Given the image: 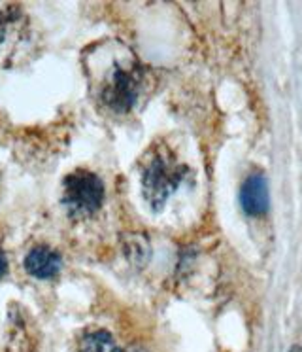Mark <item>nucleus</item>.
Returning <instances> with one entry per match:
<instances>
[{"label": "nucleus", "instance_id": "f257e3e1", "mask_svg": "<svg viewBox=\"0 0 302 352\" xmlns=\"http://www.w3.org/2000/svg\"><path fill=\"white\" fill-rule=\"evenodd\" d=\"M187 173L185 165L174 160L172 153L153 152L142 165V192L153 210L165 207L168 197L183 182Z\"/></svg>", "mask_w": 302, "mask_h": 352}, {"label": "nucleus", "instance_id": "f03ea898", "mask_svg": "<svg viewBox=\"0 0 302 352\" xmlns=\"http://www.w3.org/2000/svg\"><path fill=\"white\" fill-rule=\"evenodd\" d=\"M106 197L104 182L95 173L74 170L62 180V207L70 218L83 220L95 216Z\"/></svg>", "mask_w": 302, "mask_h": 352}, {"label": "nucleus", "instance_id": "7ed1b4c3", "mask_svg": "<svg viewBox=\"0 0 302 352\" xmlns=\"http://www.w3.org/2000/svg\"><path fill=\"white\" fill-rule=\"evenodd\" d=\"M140 72L136 69H125L121 65H113L108 82L102 87L100 99L102 104L115 114H127L132 110L140 97Z\"/></svg>", "mask_w": 302, "mask_h": 352}, {"label": "nucleus", "instance_id": "20e7f679", "mask_svg": "<svg viewBox=\"0 0 302 352\" xmlns=\"http://www.w3.org/2000/svg\"><path fill=\"white\" fill-rule=\"evenodd\" d=\"M23 267L30 276H34L38 280H49L59 275L62 269V258L59 252H55L53 248L44 245L32 246L25 260Z\"/></svg>", "mask_w": 302, "mask_h": 352}, {"label": "nucleus", "instance_id": "39448f33", "mask_svg": "<svg viewBox=\"0 0 302 352\" xmlns=\"http://www.w3.org/2000/svg\"><path fill=\"white\" fill-rule=\"evenodd\" d=\"M240 205L248 216H263L268 210V186L263 175H251L246 178L240 190Z\"/></svg>", "mask_w": 302, "mask_h": 352}, {"label": "nucleus", "instance_id": "423d86ee", "mask_svg": "<svg viewBox=\"0 0 302 352\" xmlns=\"http://www.w3.org/2000/svg\"><path fill=\"white\" fill-rule=\"evenodd\" d=\"M78 352H121L119 344L106 329H89L78 341Z\"/></svg>", "mask_w": 302, "mask_h": 352}, {"label": "nucleus", "instance_id": "0eeeda50", "mask_svg": "<svg viewBox=\"0 0 302 352\" xmlns=\"http://www.w3.org/2000/svg\"><path fill=\"white\" fill-rule=\"evenodd\" d=\"M8 271V258L6 254H4V250H2V246H0V276L6 275Z\"/></svg>", "mask_w": 302, "mask_h": 352}, {"label": "nucleus", "instance_id": "6e6552de", "mask_svg": "<svg viewBox=\"0 0 302 352\" xmlns=\"http://www.w3.org/2000/svg\"><path fill=\"white\" fill-rule=\"evenodd\" d=\"M287 352H302V346L301 344H293V346H291Z\"/></svg>", "mask_w": 302, "mask_h": 352}]
</instances>
